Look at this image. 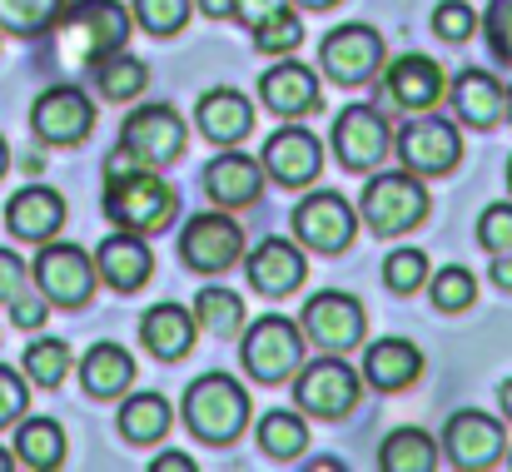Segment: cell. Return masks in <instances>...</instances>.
I'll list each match as a JSON object with an SVG mask.
<instances>
[{
    "label": "cell",
    "mask_w": 512,
    "mask_h": 472,
    "mask_svg": "<svg viewBox=\"0 0 512 472\" xmlns=\"http://www.w3.org/2000/svg\"><path fill=\"white\" fill-rule=\"evenodd\" d=\"M204 189H209V199L214 204H224V209H244V204H254L259 199V189H264V174H259V164L249 155H219L209 169H204Z\"/></svg>",
    "instance_id": "cell-23"
},
{
    "label": "cell",
    "mask_w": 512,
    "mask_h": 472,
    "mask_svg": "<svg viewBox=\"0 0 512 472\" xmlns=\"http://www.w3.org/2000/svg\"><path fill=\"white\" fill-rule=\"evenodd\" d=\"M478 239L493 254H512V204H488L478 219Z\"/></svg>",
    "instance_id": "cell-41"
},
{
    "label": "cell",
    "mask_w": 512,
    "mask_h": 472,
    "mask_svg": "<svg viewBox=\"0 0 512 472\" xmlns=\"http://www.w3.org/2000/svg\"><path fill=\"white\" fill-rule=\"evenodd\" d=\"M150 468L155 472H194V463H189V453H165V458H155Z\"/></svg>",
    "instance_id": "cell-48"
},
{
    "label": "cell",
    "mask_w": 512,
    "mask_h": 472,
    "mask_svg": "<svg viewBox=\"0 0 512 472\" xmlns=\"http://www.w3.org/2000/svg\"><path fill=\"white\" fill-rule=\"evenodd\" d=\"M15 453H20L25 468H35V472L60 468V463H65V433H60V423H55V418H30V423H20Z\"/></svg>",
    "instance_id": "cell-30"
},
{
    "label": "cell",
    "mask_w": 512,
    "mask_h": 472,
    "mask_svg": "<svg viewBox=\"0 0 512 472\" xmlns=\"http://www.w3.org/2000/svg\"><path fill=\"white\" fill-rule=\"evenodd\" d=\"M165 428H170V403L160 393H135L120 408V433L130 443H155V438H165Z\"/></svg>",
    "instance_id": "cell-31"
},
{
    "label": "cell",
    "mask_w": 512,
    "mask_h": 472,
    "mask_svg": "<svg viewBox=\"0 0 512 472\" xmlns=\"http://www.w3.org/2000/svg\"><path fill=\"white\" fill-rule=\"evenodd\" d=\"M179 155H184V120L174 115L170 105H145V110H135L125 120L120 150L105 159V174L110 169H135V164L160 169V164H170Z\"/></svg>",
    "instance_id": "cell-4"
},
{
    "label": "cell",
    "mask_w": 512,
    "mask_h": 472,
    "mask_svg": "<svg viewBox=\"0 0 512 472\" xmlns=\"http://www.w3.org/2000/svg\"><path fill=\"white\" fill-rule=\"evenodd\" d=\"M35 284L50 304L60 309H80L95 289V264L75 249V244H45L35 259Z\"/></svg>",
    "instance_id": "cell-8"
},
{
    "label": "cell",
    "mask_w": 512,
    "mask_h": 472,
    "mask_svg": "<svg viewBox=\"0 0 512 472\" xmlns=\"http://www.w3.org/2000/svg\"><path fill=\"white\" fill-rule=\"evenodd\" d=\"M304 443H309V428H304L299 413H264V423H259V448H264L269 458L289 463V458L304 453Z\"/></svg>",
    "instance_id": "cell-33"
},
{
    "label": "cell",
    "mask_w": 512,
    "mask_h": 472,
    "mask_svg": "<svg viewBox=\"0 0 512 472\" xmlns=\"http://www.w3.org/2000/svg\"><path fill=\"white\" fill-rule=\"evenodd\" d=\"M95 269H100V279H105L110 289L130 294V289H140V284L155 274V259H150V249H145L130 229H120V234H110V239L100 244Z\"/></svg>",
    "instance_id": "cell-22"
},
{
    "label": "cell",
    "mask_w": 512,
    "mask_h": 472,
    "mask_svg": "<svg viewBox=\"0 0 512 472\" xmlns=\"http://www.w3.org/2000/svg\"><path fill=\"white\" fill-rule=\"evenodd\" d=\"M443 443H448V453H453L458 468H468V472L493 468L503 458V423L488 418V413H453Z\"/></svg>",
    "instance_id": "cell-15"
},
{
    "label": "cell",
    "mask_w": 512,
    "mask_h": 472,
    "mask_svg": "<svg viewBox=\"0 0 512 472\" xmlns=\"http://www.w3.org/2000/svg\"><path fill=\"white\" fill-rule=\"evenodd\" d=\"M20 413H25V383H20V373H10L0 363V428H10Z\"/></svg>",
    "instance_id": "cell-44"
},
{
    "label": "cell",
    "mask_w": 512,
    "mask_h": 472,
    "mask_svg": "<svg viewBox=\"0 0 512 472\" xmlns=\"http://www.w3.org/2000/svg\"><path fill=\"white\" fill-rule=\"evenodd\" d=\"M358 214L368 219V229H378V234H403V229H413L423 214H428V189L418 184V174L408 169V174H373L368 179V189H363V204H358Z\"/></svg>",
    "instance_id": "cell-5"
},
{
    "label": "cell",
    "mask_w": 512,
    "mask_h": 472,
    "mask_svg": "<svg viewBox=\"0 0 512 472\" xmlns=\"http://www.w3.org/2000/svg\"><path fill=\"white\" fill-rule=\"evenodd\" d=\"M199 10L214 15V20H224V15H234V0H199Z\"/></svg>",
    "instance_id": "cell-50"
},
{
    "label": "cell",
    "mask_w": 512,
    "mask_h": 472,
    "mask_svg": "<svg viewBox=\"0 0 512 472\" xmlns=\"http://www.w3.org/2000/svg\"><path fill=\"white\" fill-rule=\"evenodd\" d=\"M194 318H199L209 333L234 338V333L244 328V299L229 294V289H204V294L194 299Z\"/></svg>",
    "instance_id": "cell-34"
},
{
    "label": "cell",
    "mask_w": 512,
    "mask_h": 472,
    "mask_svg": "<svg viewBox=\"0 0 512 472\" xmlns=\"http://www.w3.org/2000/svg\"><path fill=\"white\" fill-rule=\"evenodd\" d=\"M194 120H199V130L214 145H239L249 135V125H254V110H249V100L239 90H204Z\"/></svg>",
    "instance_id": "cell-24"
},
{
    "label": "cell",
    "mask_w": 512,
    "mask_h": 472,
    "mask_svg": "<svg viewBox=\"0 0 512 472\" xmlns=\"http://www.w3.org/2000/svg\"><path fill=\"white\" fill-rule=\"evenodd\" d=\"M25 373L40 383V388H55L65 373H70V343L65 338H35L25 348Z\"/></svg>",
    "instance_id": "cell-36"
},
{
    "label": "cell",
    "mask_w": 512,
    "mask_h": 472,
    "mask_svg": "<svg viewBox=\"0 0 512 472\" xmlns=\"http://www.w3.org/2000/svg\"><path fill=\"white\" fill-rule=\"evenodd\" d=\"M299 40H304V20H299L289 5H279L274 15H264V20L254 25V45H259L264 55H289Z\"/></svg>",
    "instance_id": "cell-37"
},
{
    "label": "cell",
    "mask_w": 512,
    "mask_h": 472,
    "mask_svg": "<svg viewBox=\"0 0 512 472\" xmlns=\"http://www.w3.org/2000/svg\"><path fill=\"white\" fill-rule=\"evenodd\" d=\"M388 125L378 110L368 105H348L339 120H334V155L343 169H373L378 159L388 155Z\"/></svg>",
    "instance_id": "cell-14"
},
{
    "label": "cell",
    "mask_w": 512,
    "mask_h": 472,
    "mask_svg": "<svg viewBox=\"0 0 512 472\" xmlns=\"http://www.w3.org/2000/svg\"><path fill=\"white\" fill-rule=\"evenodd\" d=\"M363 373H368L373 388H388L393 393V388H408L423 373V353L408 338H378L368 348V358H363Z\"/></svg>",
    "instance_id": "cell-25"
},
{
    "label": "cell",
    "mask_w": 512,
    "mask_h": 472,
    "mask_svg": "<svg viewBox=\"0 0 512 472\" xmlns=\"http://www.w3.org/2000/svg\"><path fill=\"white\" fill-rule=\"evenodd\" d=\"M433 304L443 309V314H458V309H468L473 304V294H478V284H473V274L468 269H443L438 279H433Z\"/></svg>",
    "instance_id": "cell-39"
},
{
    "label": "cell",
    "mask_w": 512,
    "mask_h": 472,
    "mask_svg": "<svg viewBox=\"0 0 512 472\" xmlns=\"http://www.w3.org/2000/svg\"><path fill=\"white\" fill-rule=\"evenodd\" d=\"M284 0H234V15L244 20V25H259L264 15H274Z\"/></svg>",
    "instance_id": "cell-47"
},
{
    "label": "cell",
    "mask_w": 512,
    "mask_h": 472,
    "mask_svg": "<svg viewBox=\"0 0 512 472\" xmlns=\"http://www.w3.org/2000/svg\"><path fill=\"white\" fill-rule=\"evenodd\" d=\"M25 259L20 254H10V249H0V304H10L20 289H25Z\"/></svg>",
    "instance_id": "cell-45"
},
{
    "label": "cell",
    "mask_w": 512,
    "mask_h": 472,
    "mask_svg": "<svg viewBox=\"0 0 512 472\" xmlns=\"http://www.w3.org/2000/svg\"><path fill=\"white\" fill-rule=\"evenodd\" d=\"M105 214L130 229V234H150L165 229L174 219V189L145 164L135 169H110L105 174Z\"/></svg>",
    "instance_id": "cell-1"
},
{
    "label": "cell",
    "mask_w": 512,
    "mask_h": 472,
    "mask_svg": "<svg viewBox=\"0 0 512 472\" xmlns=\"http://www.w3.org/2000/svg\"><path fill=\"white\" fill-rule=\"evenodd\" d=\"M503 110H508V120H512V90H503Z\"/></svg>",
    "instance_id": "cell-53"
},
{
    "label": "cell",
    "mask_w": 512,
    "mask_h": 472,
    "mask_svg": "<svg viewBox=\"0 0 512 472\" xmlns=\"http://www.w3.org/2000/svg\"><path fill=\"white\" fill-rule=\"evenodd\" d=\"M473 25H478V15H473L468 0H443V5L433 10V30H438L443 40H468Z\"/></svg>",
    "instance_id": "cell-42"
},
{
    "label": "cell",
    "mask_w": 512,
    "mask_h": 472,
    "mask_svg": "<svg viewBox=\"0 0 512 472\" xmlns=\"http://www.w3.org/2000/svg\"><path fill=\"white\" fill-rule=\"evenodd\" d=\"M378 468L383 472H433L438 468V443L423 428H398V433L383 438Z\"/></svg>",
    "instance_id": "cell-29"
},
{
    "label": "cell",
    "mask_w": 512,
    "mask_h": 472,
    "mask_svg": "<svg viewBox=\"0 0 512 472\" xmlns=\"http://www.w3.org/2000/svg\"><path fill=\"white\" fill-rule=\"evenodd\" d=\"M304 333L314 343H324V348H353L363 338V309H358V299H348L339 289L314 294L304 304Z\"/></svg>",
    "instance_id": "cell-16"
},
{
    "label": "cell",
    "mask_w": 512,
    "mask_h": 472,
    "mask_svg": "<svg viewBox=\"0 0 512 472\" xmlns=\"http://www.w3.org/2000/svg\"><path fill=\"white\" fill-rule=\"evenodd\" d=\"M30 125H35V135L45 145H80L90 135V125H95V105L75 85H55V90H45L35 100Z\"/></svg>",
    "instance_id": "cell-10"
},
{
    "label": "cell",
    "mask_w": 512,
    "mask_h": 472,
    "mask_svg": "<svg viewBox=\"0 0 512 472\" xmlns=\"http://www.w3.org/2000/svg\"><path fill=\"white\" fill-rule=\"evenodd\" d=\"M453 105H458V115H463L473 130H488V125H498V115H503V85H498L488 70H463V75L453 80Z\"/></svg>",
    "instance_id": "cell-27"
},
{
    "label": "cell",
    "mask_w": 512,
    "mask_h": 472,
    "mask_svg": "<svg viewBox=\"0 0 512 472\" xmlns=\"http://www.w3.org/2000/svg\"><path fill=\"white\" fill-rule=\"evenodd\" d=\"M299 358H304V333L289 318L269 314L244 333V368L259 383H284L289 373H299Z\"/></svg>",
    "instance_id": "cell-6"
},
{
    "label": "cell",
    "mask_w": 512,
    "mask_h": 472,
    "mask_svg": "<svg viewBox=\"0 0 512 472\" xmlns=\"http://www.w3.org/2000/svg\"><path fill=\"white\" fill-rule=\"evenodd\" d=\"M319 164H324L319 140H314L309 130H299V125L274 130L269 145H264V169H269L279 184H309V179L319 174Z\"/></svg>",
    "instance_id": "cell-18"
},
{
    "label": "cell",
    "mask_w": 512,
    "mask_h": 472,
    "mask_svg": "<svg viewBox=\"0 0 512 472\" xmlns=\"http://www.w3.org/2000/svg\"><path fill=\"white\" fill-rule=\"evenodd\" d=\"M60 25V55L80 65H100L130 40V15L115 0H75L55 15Z\"/></svg>",
    "instance_id": "cell-2"
},
{
    "label": "cell",
    "mask_w": 512,
    "mask_h": 472,
    "mask_svg": "<svg viewBox=\"0 0 512 472\" xmlns=\"http://www.w3.org/2000/svg\"><path fill=\"white\" fill-rule=\"evenodd\" d=\"M388 95L403 110H433L443 100V70L428 55H398L388 65Z\"/></svg>",
    "instance_id": "cell-21"
},
{
    "label": "cell",
    "mask_w": 512,
    "mask_h": 472,
    "mask_svg": "<svg viewBox=\"0 0 512 472\" xmlns=\"http://www.w3.org/2000/svg\"><path fill=\"white\" fill-rule=\"evenodd\" d=\"M179 254H184L189 269L219 274V269H229L244 254V234H239V224L229 214H194L189 229L179 234Z\"/></svg>",
    "instance_id": "cell-9"
},
{
    "label": "cell",
    "mask_w": 512,
    "mask_h": 472,
    "mask_svg": "<svg viewBox=\"0 0 512 472\" xmlns=\"http://www.w3.org/2000/svg\"><path fill=\"white\" fill-rule=\"evenodd\" d=\"M45 309H50L45 294H25V289H20V294L10 299V318H15L20 328H40V323H45Z\"/></svg>",
    "instance_id": "cell-46"
},
{
    "label": "cell",
    "mask_w": 512,
    "mask_h": 472,
    "mask_svg": "<svg viewBox=\"0 0 512 472\" xmlns=\"http://www.w3.org/2000/svg\"><path fill=\"white\" fill-rule=\"evenodd\" d=\"M80 373H85V388H90L95 398H115V393L130 388V378H135V358H130L120 343H95V348L85 353Z\"/></svg>",
    "instance_id": "cell-28"
},
{
    "label": "cell",
    "mask_w": 512,
    "mask_h": 472,
    "mask_svg": "<svg viewBox=\"0 0 512 472\" xmlns=\"http://www.w3.org/2000/svg\"><path fill=\"white\" fill-rule=\"evenodd\" d=\"M0 472H10V453L5 448H0Z\"/></svg>",
    "instance_id": "cell-54"
},
{
    "label": "cell",
    "mask_w": 512,
    "mask_h": 472,
    "mask_svg": "<svg viewBox=\"0 0 512 472\" xmlns=\"http://www.w3.org/2000/svg\"><path fill=\"white\" fill-rule=\"evenodd\" d=\"M5 164H10V150H5V140H0V174H5Z\"/></svg>",
    "instance_id": "cell-52"
},
{
    "label": "cell",
    "mask_w": 512,
    "mask_h": 472,
    "mask_svg": "<svg viewBox=\"0 0 512 472\" xmlns=\"http://www.w3.org/2000/svg\"><path fill=\"white\" fill-rule=\"evenodd\" d=\"M353 229H358V219H353L348 199H339L334 189H319V194H309L294 209V234L314 254H339V249H348L353 244Z\"/></svg>",
    "instance_id": "cell-7"
},
{
    "label": "cell",
    "mask_w": 512,
    "mask_h": 472,
    "mask_svg": "<svg viewBox=\"0 0 512 472\" xmlns=\"http://www.w3.org/2000/svg\"><path fill=\"white\" fill-rule=\"evenodd\" d=\"M249 284L269 299H284L304 284V254L289 244V239H264L254 254H249Z\"/></svg>",
    "instance_id": "cell-20"
},
{
    "label": "cell",
    "mask_w": 512,
    "mask_h": 472,
    "mask_svg": "<svg viewBox=\"0 0 512 472\" xmlns=\"http://www.w3.org/2000/svg\"><path fill=\"white\" fill-rule=\"evenodd\" d=\"M95 80H100V95H110V100H135V95L150 85V65L135 60V55H120V50H115V55L100 60Z\"/></svg>",
    "instance_id": "cell-32"
},
{
    "label": "cell",
    "mask_w": 512,
    "mask_h": 472,
    "mask_svg": "<svg viewBox=\"0 0 512 472\" xmlns=\"http://www.w3.org/2000/svg\"><path fill=\"white\" fill-rule=\"evenodd\" d=\"M493 284L512 294V254H493Z\"/></svg>",
    "instance_id": "cell-49"
},
{
    "label": "cell",
    "mask_w": 512,
    "mask_h": 472,
    "mask_svg": "<svg viewBox=\"0 0 512 472\" xmlns=\"http://www.w3.org/2000/svg\"><path fill=\"white\" fill-rule=\"evenodd\" d=\"M5 224H10L15 239L45 244V239H55L60 224H65V199H60L55 189H45V184H30V189H20V194L5 204Z\"/></svg>",
    "instance_id": "cell-17"
},
{
    "label": "cell",
    "mask_w": 512,
    "mask_h": 472,
    "mask_svg": "<svg viewBox=\"0 0 512 472\" xmlns=\"http://www.w3.org/2000/svg\"><path fill=\"white\" fill-rule=\"evenodd\" d=\"M259 95H264V105H269L274 115H289V120L319 110V80H314V70L299 65V60H284V65L264 70Z\"/></svg>",
    "instance_id": "cell-19"
},
{
    "label": "cell",
    "mask_w": 512,
    "mask_h": 472,
    "mask_svg": "<svg viewBox=\"0 0 512 472\" xmlns=\"http://www.w3.org/2000/svg\"><path fill=\"white\" fill-rule=\"evenodd\" d=\"M65 0H0V30L10 35H40L55 25Z\"/></svg>",
    "instance_id": "cell-35"
},
{
    "label": "cell",
    "mask_w": 512,
    "mask_h": 472,
    "mask_svg": "<svg viewBox=\"0 0 512 472\" xmlns=\"http://www.w3.org/2000/svg\"><path fill=\"white\" fill-rule=\"evenodd\" d=\"M324 70L339 80V85H363L378 65H383V40L373 25H339L324 35Z\"/></svg>",
    "instance_id": "cell-12"
},
{
    "label": "cell",
    "mask_w": 512,
    "mask_h": 472,
    "mask_svg": "<svg viewBox=\"0 0 512 472\" xmlns=\"http://www.w3.org/2000/svg\"><path fill=\"white\" fill-rule=\"evenodd\" d=\"M398 155L413 174H448L458 159H463V140L448 120H408L398 130Z\"/></svg>",
    "instance_id": "cell-13"
},
{
    "label": "cell",
    "mask_w": 512,
    "mask_h": 472,
    "mask_svg": "<svg viewBox=\"0 0 512 472\" xmlns=\"http://www.w3.org/2000/svg\"><path fill=\"white\" fill-rule=\"evenodd\" d=\"M135 15L150 35H174L189 20V0H135Z\"/></svg>",
    "instance_id": "cell-40"
},
{
    "label": "cell",
    "mask_w": 512,
    "mask_h": 472,
    "mask_svg": "<svg viewBox=\"0 0 512 472\" xmlns=\"http://www.w3.org/2000/svg\"><path fill=\"white\" fill-rule=\"evenodd\" d=\"M299 5H314L319 10V5H334V0H299Z\"/></svg>",
    "instance_id": "cell-55"
},
{
    "label": "cell",
    "mask_w": 512,
    "mask_h": 472,
    "mask_svg": "<svg viewBox=\"0 0 512 472\" xmlns=\"http://www.w3.org/2000/svg\"><path fill=\"white\" fill-rule=\"evenodd\" d=\"M508 184H512V159H508Z\"/></svg>",
    "instance_id": "cell-56"
},
{
    "label": "cell",
    "mask_w": 512,
    "mask_h": 472,
    "mask_svg": "<svg viewBox=\"0 0 512 472\" xmlns=\"http://www.w3.org/2000/svg\"><path fill=\"white\" fill-rule=\"evenodd\" d=\"M294 393H299V408H309L319 418H343L358 403V373L339 358H319V363L299 368Z\"/></svg>",
    "instance_id": "cell-11"
},
{
    "label": "cell",
    "mask_w": 512,
    "mask_h": 472,
    "mask_svg": "<svg viewBox=\"0 0 512 472\" xmlns=\"http://www.w3.org/2000/svg\"><path fill=\"white\" fill-rule=\"evenodd\" d=\"M184 423L204 443H234L249 423V398L229 373H204L184 388Z\"/></svg>",
    "instance_id": "cell-3"
},
{
    "label": "cell",
    "mask_w": 512,
    "mask_h": 472,
    "mask_svg": "<svg viewBox=\"0 0 512 472\" xmlns=\"http://www.w3.org/2000/svg\"><path fill=\"white\" fill-rule=\"evenodd\" d=\"M498 398H503V413H508V418H512V378H508V383H503V393H498Z\"/></svg>",
    "instance_id": "cell-51"
},
{
    "label": "cell",
    "mask_w": 512,
    "mask_h": 472,
    "mask_svg": "<svg viewBox=\"0 0 512 472\" xmlns=\"http://www.w3.org/2000/svg\"><path fill=\"white\" fill-rule=\"evenodd\" d=\"M140 338L155 358H184L194 348V318L184 314L179 304H155L150 314L140 318Z\"/></svg>",
    "instance_id": "cell-26"
},
{
    "label": "cell",
    "mask_w": 512,
    "mask_h": 472,
    "mask_svg": "<svg viewBox=\"0 0 512 472\" xmlns=\"http://www.w3.org/2000/svg\"><path fill=\"white\" fill-rule=\"evenodd\" d=\"M383 279H388V289H398V294H413V289L428 279V254H423V249H398V254H388V264H383Z\"/></svg>",
    "instance_id": "cell-38"
},
{
    "label": "cell",
    "mask_w": 512,
    "mask_h": 472,
    "mask_svg": "<svg viewBox=\"0 0 512 472\" xmlns=\"http://www.w3.org/2000/svg\"><path fill=\"white\" fill-rule=\"evenodd\" d=\"M488 40H493V55L512 65V0H493L488 10Z\"/></svg>",
    "instance_id": "cell-43"
}]
</instances>
